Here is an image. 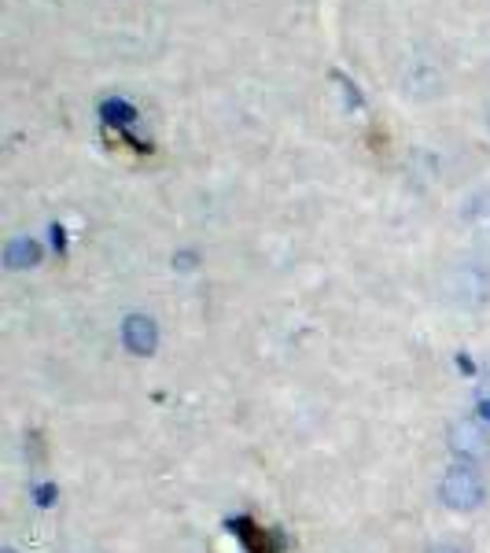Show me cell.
<instances>
[{
	"label": "cell",
	"mask_w": 490,
	"mask_h": 553,
	"mask_svg": "<svg viewBox=\"0 0 490 553\" xmlns=\"http://www.w3.org/2000/svg\"><path fill=\"white\" fill-rule=\"evenodd\" d=\"M439 502L454 513H476L487 502V480L479 465L472 461H454L439 480Z\"/></svg>",
	"instance_id": "cell-1"
},
{
	"label": "cell",
	"mask_w": 490,
	"mask_h": 553,
	"mask_svg": "<svg viewBox=\"0 0 490 553\" xmlns=\"http://www.w3.org/2000/svg\"><path fill=\"white\" fill-rule=\"evenodd\" d=\"M446 299L461 310H483L490 306V270L487 266H457L446 273Z\"/></svg>",
	"instance_id": "cell-2"
},
{
	"label": "cell",
	"mask_w": 490,
	"mask_h": 553,
	"mask_svg": "<svg viewBox=\"0 0 490 553\" xmlns=\"http://www.w3.org/2000/svg\"><path fill=\"white\" fill-rule=\"evenodd\" d=\"M446 447H450L454 461L479 465L483 458H490V424L483 417H457L446 428Z\"/></svg>",
	"instance_id": "cell-3"
},
{
	"label": "cell",
	"mask_w": 490,
	"mask_h": 553,
	"mask_svg": "<svg viewBox=\"0 0 490 553\" xmlns=\"http://www.w3.org/2000/svg\"><path fill=\"white\" fill-rule=\"evenodd\" d=\"M122 343H126L129 354H137V358H152L159 351V325H155L152 314H126L122 318Z\"/></svg>",
	"instance_id": "cell-4"
},
{
	"label": "cell",
	"mask_w": 490,
	"mask_h": 553,
	"mask_svg": "<svg viewBox=\"0 0 490 553\" xmlns=\"http://www.w3.org/2000/svg\"><path fill=\"white\" fill-rule=\"evenodd\" d=\"M37 262H41V244L37 240H30V236L8 240V248H4V266L8 270H34Z\"/></svg>",
	"instance_id": "cell-5"
},
{
	"label": "cell",
	"mask_w": 490,
	"mask_h": 553,
	"mask_svg": "<svg viewBox=\"0 0 490 553\" xmlns=\"http://www.w3.org/2000/svg\"><path fill=\"white\" fill-rule=\"evenodd\" d=\"M461 218H465V225L479 229V233H490V189L472 192L465 207H461Z\"/></svg>",
	"instance_id": "cell-6"
},
{
	"label": "cell",
	"mask_w": 490,
	"mask_h": 553,
	"mask_svg": "<svg viewBox=\"0 0 490 553\" xmlns=\"http://www.w3.org/2000/svg\"><path fill=\"white\" fill-rule=\"evenodd\" d=\"M100 111H104L107 122H118V126H126V122H133V118H137V111H133L126 100H107Z\"/></svg>",
	"instance_id": "cell-7"
},
{
	"label": "cell",
	"mask_w": 490,
	"mask_h": 553,
	"mask_svg": "<svg viewBox=\"0 0 490 553\" xmlns=\"http://www.w3.org/2000/svg\"><path fill=\"white\" fill-rule=\"evenodd\" d=\"M476 417L490 424V369L487 373H479L476 380Z\"/></svg>",
	"instance_id": "cell-8"
},
{
	"label": "cell",
	"mask_w": 490,
	"mask_h": 553,
	"mask_svg": "<svg viewBox=\"0 0 490 553\" xmlns=\"http://www.w3.org/2000/svg\"><path fill=\"white\" fill-rule=\"evenodd\" d=\"M177 266H181V270H192V266H196V255H192V251H181V255H174V270Z\"/></svg>",
	"instance_id": "cell-9"
},
{
	"label": "cell",
	"mask_w": 490,
	"mask_h": 553,
	"mask_svg": "<svg viewBox=\"0 0 490 553\" xmlns=\"http://www.w3.org/2000/svg\"><path fill=\"white\" fill-rule=\"evenodd\" d=\"M428 553H465V550H461L457 542H435V546H432Z\"/></svg>",
	"instance_id": "cell-10"
},
{
	"label": "cell",
	"mask_w": 490,
	"mask_h": 553,
	"mask_svg": "<svg viewBox=\"0 0 490 553\" xmlns=\"http://www.w3.org/2000/svg\"><path fill=\"white\" fill-rule=\"evenodd\" d=\"M0 553H19V550H15V546H4V550H0Z\"/></svg>",
	"instance_id": "cell-11"
}]
</instances>
